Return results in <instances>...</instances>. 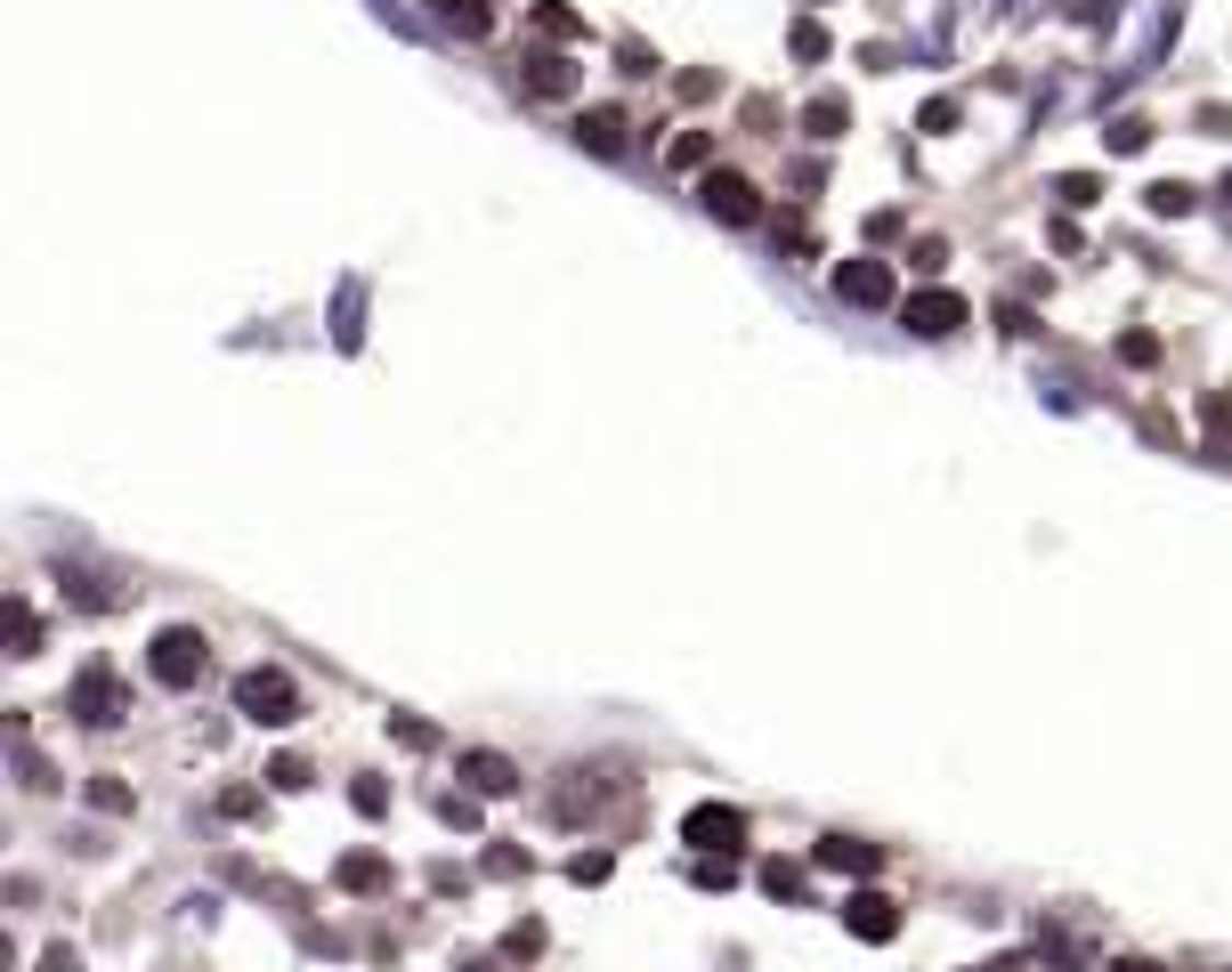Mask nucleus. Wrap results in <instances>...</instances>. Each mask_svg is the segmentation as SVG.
I'll return each mask as SVG.
<instances>
[{
    "label": "nucleus",
    "instance_id": "obj_1",
    "mask_svg": "<svg viewBox=\"0 0 1232 972\" xmlns=\"http://www.w3.org/2000/svg\"><path fill=\"white\" fill-rule=\"evenodd\" d=\"M203 665H212V640H203L195 625H162L155 649H147V673L162 681V689H195Z\"/></svg>",
    "mask_w": 1232,
    "mask_h": 972
},
{
    "label": "nucleus",
    "instance_id": "obj_2",
    "mask_svg": "<svg viewBox=\"0 0 1232 972\" xmlns=\"http://www.w3.org/2000/svg\"><path fill=\"white\" fill-rule=\"evenodd\" d=\"M236 713H243V721H260V730H284V721H300V689H293V673L252 665V673L236 681Z\"/></svg>",
    "mask_w": 1232,
    "mask_h": 972
},
{
    "label": "nucleus",
    "instance_id": "obj_3",
    "mask_svg": "<svg viewBox=\"0 0 1232 972\" xmlns=\"http://www.w3.org/2000/svg\"><path fill=\"white\" fill-rule=\"evenodd\" d=\"M682 843L697 859H738V851H746V811H730V802H697V811L682 819Z\"/></svg>",
    "mask_w": 1232,
    "mask_h": 972
},
{
    "label": "nucleus",
    "instance_id": "obj_4",
    "mask_svg": "<svg viewBox=\"0 0 1232 972\" xmlns=\"http://www.w3.org/2000/svg\"><path fill=\"white\" fill-rule=\"evenodd\" d=\"M965 317H973V308H965V293H949V284H924V293H909V308H900V324L924 333V341H949Z\"/></svg>",
    "mask_w": 1232,
    "mask_h": 972
},
{
    "label": "nucleus",
    "instance_id": "obj_5",
    "mask_svg": "<svg viewBox=\"0 0 1232 972\" xmlns=\"http://www.w3.org/2000/svg\"><path fill=\"white\" fill-rule=\"evenodd\" d=\"M697 195H706V211L730 219V227H754V219H763V195H754V179H738V171H706V179H697Z\"/></svg>",
    "mask_w": 1232,
    "mask_h": 972
},
{
    "label": "nucleus",
    "instance_id": "obj_6",
    "mask_svg": "<svg viewBox=\"0 0 1232 972\" xmlns=\"http://www.w3.org/2000/svg\"><path fill=\"white\" fill-rule=\"evenodd\" d=\"M66 706L90 721V730H106V721H122V681H114L106 665H90V673H81L73 689H66Z\"/></svg>",
    "mask_w": 1232,
    "mask_h": 972
},
{
    "label": "nucleus",
    "instance_id": "obj_7",
    "mask_svg": "<svg viewBox=\"0 0 1232 972\" xmlns=\"http://www.w3.org/2000/svg\"><path fill=\"white\" fill-rule=\"evenodd\" d=\"M844 924H852L859 940H876V948H885V940L900 933V900H892V892H876V883H859V892L844 900Z\"/></svg>",
    "mask_w": 1232,
    "mask_h": 972
},
{
    "label": "nucleus",
    "instance_id": "obj_8",
    "mask_svg": "<svg viewBox=\"0 0 1232 972\" xmlns=\"http://www.w3.org/2000/svg\"><path fill=\"white\" fill-rule=\"evenodd\" d=\"M835 293L852 308H892V267L885 260H844L835 267Z\"/></svg>",
    "mask_w": 1232,
    "mask_h": 972
},
{
    "label": "nucleus",
    "instance_id": "obj_9",
    "mask_svg": "<svg viewBox=\"0 0 1232 972\" xmlns=\"http://www.w3.org/2000/svg\"><path fill=\"white\" fill-rule=\"evenodd\" d=\"M819 867H835V876H876L885 867V851L859 835H819Z\"/></svg>",
    "mask_w": 1232,
    "mask_h": 972
},
{
    "label": "nucleus",
    "instance_id": "obj_10",
    "mask_svg": "<svg viewBox=\"0 0 1232 972\" xmlns=\"http://www.w3.org/2000/svg\"><path fill=\"white\" fill-rule=\"evenodd\" d=\"M333 883H341V892H357V900H374V892H389V859H381V851H349V859L333 867Z\"/></svg>",
    "mask_w": 1232,
    "mask_h": 972
},
{
    "label": "nucleus",
    "instance_id": "obj_11",
    "mask_svg": "<svg viewBox=\"0 0 1232 972\" xmlns=\"http://www.w3.org/2000/svg\"><path fill=\"white\" fill-rule=\"evenodd\" d=\"M463 778L479 786V794H511V786H520V770H511L495 746H470V754H463Z\"/></svg>",
    "mask_w": 1232,
    "mask_h": 972
},
{
    "label": "nucleus",
    "instance_id": "obj_12",
    "mask_svg": "<svg viewBox=\"0 0 1232 972\" xmlns=\"http://www.w3.org/2000/svg\"><path fill=\"white\" fill-rule=\"evenodd\" d=\"M577 147H592V155H616V147H625V114H616V106H592V114H577Z\"/></svg>",
    "mask_w": 1232,
    "mask_h": 972
},
{
    "label": "nucleus",
    "instance_id": "obj_13",
    "mask_svg": "<svg viewBox=\"0 0 1232 972\" xmlns=\"http://www.w3.org/2000/svg\"><path fill=\"white\" fill-rule=\"evenodd\" d=\"M430 9H438V25H455L463 41H487V33H495V9H487V0H430Z\"/></svg>",
    "mask_w": 1232,
    "mask_h": 972
},
{
    "label": "nucleus",
    "instance_id": "obj_14",
    "mask_svg": "<svg viewBox=\"0 0 1232 972\" xmlns=\"http://www.w3.org/2000/svg\"><path fill=\"white\" fill-rule=\"evenodd\" d=\"M527 90H536V98H568V90H577V66H568V57H527Z\"/></svg>",
    "mask_w": 1232,
    "mask_h": 972
},
{
    "label": "nucleus",
    "instance_id": "obj_15",
    "mask_svg": "<svg viewBox=\"0 0 1232 972\" xmlns=\"http://www.w3.org/2000/svg\"><path fill=\"white\" fill-rule=\"evenodd\" d=\"M1193 187H1184V179H1152V187H1143V211H1152V219H1184V211H1193Z\"/></svg>",
    "mask_w": 1232,
    "mask_h": 972
},
{
    "label": "nucleus",
    "instance_id": "obj_16",
    "mask_svg": "<svg viewBox=\"0 0 1232 972\" xmlns=\"http://www.w3.org/2000/svg\"><path fill=\"white\" fill-rule=\"evenodd\" d=\"M844 122H852V106H844L835 90H828V98H811V106H803V130H811V138H844Z\"/></svg>",
    "mask_w": 1232,
    "mask_h": 972
},
{
    "label": "nucleus",
    "instance_id": "obj_17",
    "mask_svg": "<svg viewBox=\"0 0 1232 972\" xmlns=\"http://www.w3.org/2000/svg\"><path fill=\"white\" fill-rule=\"evenodd\" d=\"M536 25H544L551 41H577V33H584V16H577V9H560V0H536Z\"/></svg>",
    "mask_w": 1232,
    "mask_h": 972
},
{
    "label": "nucleus",
    "instance_id": "obj_18",
    "mask_svg": "<svg viewBox=\"0 0 1232 972\" xmlns=\"http://www.w3.org/2000/svg\"><path fill=\"white\" fill-rule=\"evenodd\" d=\"M1143 147H1152V122H1136V114L1111 122V155H1143Z\"/></svg>",
    "mask_w": 1232,
    "mask_h": 972
},
{
    "label": "nucleus",
    "instance_id": "obj_19",
    "mask_svg": "<svg viewBox=\"0 0 1232 972\" xmlns=\"http://www.w3.org/2000/svg\"><path fill=\"white\" fill-rule=\"evenodd\" d=\"M763 892H771V900H795V892H803V867L771 859V867H763Z\"/></svg>",
    "mask_w": 1232,
    "mask_h": 972
},
{
    "label": "nucleus",
    "instance_id": "obj_20",
    "mask_svg": "<svg viewBox=\"0 0 1232 972\" xmlns=\"http://www.w3.org/2000/svg\"><path fill=\"white\" fill-rule=\"evenodd\" d=\"M349 802H357L365 819H381V811H389V786H381V778H357V786H349Z\"/></svg>",
    "mask_w": 1232,
    "mask_h": 972
},
{
    "label": "nucleus",
    "instance_id": "obj_21",
    "mask_svg": "<svg viewBox=\"0 0 1232 972\" xmlns=\"http://www.w3.org/2000/svg\"><path fill=\"white\" fill-rule=\"evenodd\" d=\"M9 632H16V656H33V649H41V625H33V608H25V599L9 608Z\"/></svg>",
    "mask_w": 1232,
    "mask_h": 972
},
{
    "label": "nucleus",
    "instance_id": "obj_22",
    "mask_svg": "<svg viewBox=\"0 0 1232 972\" xmlns=\"http://www.w3.org/2000/svg\"><path fill=\"white\" fill-rule=\"evenodd\" d=\"M714 155V138L706 130H689V138H673V162H682V171H697V162Z\"/></svg>",
    "mask_w": 1232,
    "mask_h": 972
},
{
    "label": "nucleus",
    "instance_id": "obj_23",
    "mask_svg": "<svg viewBox=\"0 0 1232 972\" xmlns=\"http://www.w3.org/2000/svg\"><path fill=\"white\" fill-rule=\"evenodd\" d=\"M1119 357H1127V365H1160V333H1127Z\"/></svg>",
    "mask_w": 1232,
    "mask_h": 972
},
{
    "label": "nucleus",
    "instance_id": "obj_24",
    "mask_svg": "<svg viewBox=\"0 0 1232 972\" xmlns=\"http://www.w3.org/2000/svg\"><path fill=\"white\" fill-rule=\"evenodd\" d=\"M90 802H98V811H130V786H122V778H98Z\"/></svg>",
    "mask_w": 1232,
    "mask_h": 972
},
{
    "label": "nucleus",
    "instance_id": "obj_25",
    "mask_svg": "<svg viewBox=\"0 0 1232 972\" xmlns=\"http://www.w3.org/2000/svg\"><path fill=\"white\" fill-rule=\"evenodd\" d=\"M909 260L924 267V276H933V267H940V260H949V243H940V236H916V243H909Z\"/></svg>",
    "mask_w": 1232,
    "mask_h": 972
},
{
    "label": "nucleus",
    "instance_id": "obj_26",
    "mask_svg": "<svg viewBox=\"0 0 1232 972\" xmlns=\"http://www.w3.org/2000/svg\"><path fill=\"white\" fill-rule=\"evenodd\" d=\"M795 57H828V25H811V16H803V25H795Z\"/></svg>",
    "mask_w": 1232,
    "mask_h": 972
},
{
    "label": "nucleus",
    "instance_id": "obj_27",
    "mask_svg": "<svg viewBox=\"0 0 1232 972\" xmlns=\"http://www.w3.org/2000/svg\"><path fill=\"white\" fill-rule=\"evenodd\" d=\"M269 778H276V786H308V762H300V754H276Z\"/></svg>",
    "mask_w": 1232,
    "mask_h": 972
},
{
    "label": "nucleus",
    "instance_id": "obj_28",
    "mask_svg": "<svg viewBox=\"0 0 1232 972\" xmlns=\"http://www.w3.org/2000/svg\"><path fill=\"white\" fill-rule=\"evenodd\" d=\"M503 948H511V957H536V948H544V924H511Z\"/></svg>",
    "mask_w": 1232,
    "mask_h": 972
},
{
    "label": "nucleus",
    "instance_id": "obj_29",
    "mask_svg": "<svg viewBox=\"0 0 1232 972\" xmlns=\"http://www.w3.org/2000/svg\"><path fill=\"white\" fill-rule=\"evenodd\" d=\"M924 130H933V138L957 130V98H933V106H924Z\"/></svg>",
    "mask_w": 1232,
    "mask_h": 972
},
{
    "label": "nucleus",
    "instance_id": "obj_30",
    "mask_svg": "<svg viewBox=\"0 0 1232 972\" xmlns=\"http://www.w3.org/2000/svg\"><path fill=\"white\" fill-rule=\"evenodd\" d=\"M1062 203H1071V211H1086V203H1095V179L1071 171V179H1062Z\"/></svg>",
    "mask_w": 1232,
    "mask_h": 972
},
{
    "label": "nucleus",
    "instance_id": "obj_31",
    "mask_svg": "<svg viewBox=\"0 0 1232 972\" xmlns=\"http://www.w3.org/2000/svg\"><path fill=\"white\" fill-rule=\"evenodd\" d=\"M1200 422H1208V430H1232V398H1224V389H1217V398H1200Z\"/></svg>",
    "mask_w": 1232,
    "mask_h": 972
},
{
    "label": "nucleus",
    "instance_id": "obj_32",
    "mask_svg": "<svg viewBox=\"0 0 1232 972\" xmlns=\"http://www.w3.org/2000/svg\"><path fill=\"white\" fill-rule=\"evenodd\" d=\"M1193 122H1200V130H1208V138H1224V130H1232V106H1200Z\"/></svg>",
    "mask_w": 1232,
    "mask_h": 972
},
{
    "label": "nucleus",
    "instance_id": "obj_33",
    "mask_svg": "<svg viewBox=\"0 0 1232 972\" xmlns=\"http://www.w3.org/2000/svg\"><path fill=\"white\" fill-rule=\"evenodd\" d=\"M41 972H73V948H49V957H41Z\"/></svg>",
    "mask_w": 1232,
    "mask_h": 972
},
{
    "label": "nucleus",
    "instance_id": "obj_34",
    "mask_svg": "<svg viewBox=\"0 0 1232 972\" xmlns=\"http://www.w3.org/2000/svg\"><path fill=\"white\" fill-rule=\"evenodd\" d=\"M1111 972H1167V964H1152V957H1119Z\"/></svg>",
    "mask_w": 1232,
    "mask_h": 972
}]
</instances>
